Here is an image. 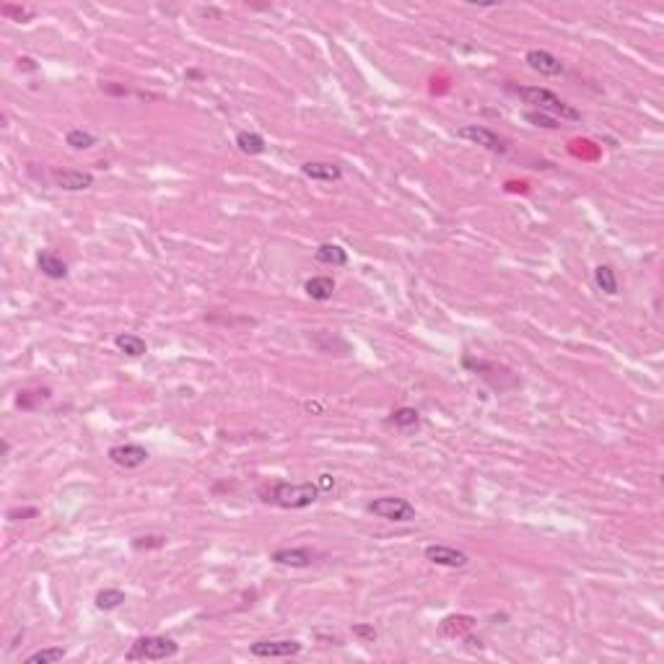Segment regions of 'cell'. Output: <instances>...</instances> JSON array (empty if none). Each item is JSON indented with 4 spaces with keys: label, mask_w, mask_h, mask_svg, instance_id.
I'll use <instances>...</instances> for the list:
<instances>
[{
    "label": "cell",
    "mask_w": 664,
    "mask_h": 664,
    "mask_svg": "<svg viewBox=\"0 0 664 664\" xmlns=\"http://www.w3.org/2000/svg\"><path fill=\"white\" fill-rule=\"evenodd\" d=\"M511 91L519 96L524 104H529L532 109H537V112H545V115H553L558 120L561 117V122H578L581 120V112L578 109H573L571 104H566L561 96H556V93L550 91V88H543V86H514Z\"/></svg>",
    "instance_id": "1"
},
{
    "label": "cell",
    "mask_w": 664,
    "mask_h": 664,
    "mask_svg": "<svg viewBox=\"0 0 664 664\" xmlns=\"http://www.w3.org/2000/svg\"><path fill=\"white\" fill-rule=\"evenodd\" d=\"M320 486L317 483H288L280 480L270 491H260L262 501L275 504L280 509H307L320 499Z\"/></svg>",
    "instance_id": "2"
},
{
    "label": "cell",
    "mask_w": 664,
    "mask_h": 664,
    "mask_svg": "<svg viewBox=\"0 0 664 664\" xmlns=\"http://www.w3.org/2000/svg\"><path fill=\"white\" fill-rule=\"evenodd\" d=\"M179 643L166 635H141L136 643L130 646L128 659L130 662H161V659L177 657Z\"/></svg>",
    "instance_id": "3"
},
{
    "label": "cell",
    "mask_w": 664,
    "mask_h": 664,
    "mask_svg": "<svg viewBox=\"0 0 664 664\" xmlns=\"http://www.w3.org/2000/svg\"><path fill=\"white\" fill-rule=\"evenodd\" d=\"M366 511L384 521H394V524H405V521L415 519V506L407 499L400 496H382L366 504Z\"/></svg>",
    "instance_id": "4"
},
{
    "label": "cell",
    "mask_w": 664,
    "mask_h": 664,
    "mask_svg": "<svg viewBox=\"0 0 664 664\" xmlns=\"http://www.w3.org/2000/svg\"><path fill=\"white\" fill-rule=\"evenodd\" d=\"M457 138L470 141V143H475V145H483V148L491 150V153H506V143H504L491 128H486V125H464V128L457 130Z\"/></svg>",
    "instance_id": "5"
},
{
    "label": "cell",
    "mask_w": 664,
    "mask_h": 664,
    "mask_svg": "<svg viewBox=\"0 0 664 664\" xmlns=\"http://www.w3.org/2000/svg\"><path fill=\"white\" fill-rule=\"evenodd\" d=\"M426 561L434 566H444V568H464L470 563V556L462 553V550L451 548V545H429L423 550Z\"/></svg>",
    "instance_id": "6"
},
{
    "label": "cell",
    "mask_w": 664,
    "mask_h": 664,
    "mask_svg": "<svg viewBox=\"0 0 664 664\" xmlns=\"http://www.w3.org/2000/svg\"><path fill=\"white\" fill-rule=\"evenodd\" d=\"M109 459L122 470H136V467L148 462V449L141 444H117L109 449Z\"/></svg>",
    "instance_id": "7"
},
{
    "label": "cell",
    "mask_w": 664,
    "mask_h": 664,
    "mask_svg": "<svg viewBox=\"0 0 664 664\" xmlns=\"http://www.w3.org/2000/svg\"><path fill=\"white\" fill-rule=\"evenodd\" d=\"M301 649H304L301 641H255L250 646V654L260 659H275V657H296V654H301Z\"/></svg>",
    "instance_id": "8"
},
{
    "label": "cell",
    "mask_w": 664,
    "mask_h": 664,
    "mask_svg": "<svg viewBox=\"0 0 664 664\" xmlns=\"http://www.w3.org/2000/svg\"><path fill=\"white\" fill-rule=\"evenodd\" d=\"M52 182L55 187L65 190V193H81L93 185L91 172H81V169H55L52 172Z\"/></svg>",
    "instance_id": "9"
},
{
    "label": "cell",
    "mask_w": 664,
    "mask_h": 664,
    "mask_svg": "<svg viewBox=\"0 0 664 664\" xmlns=\"http://www.w3.org/2000/svg\"><path fill=\"white\" fill-rule=\"evenodd\" d=\"M270 561L278 566H288V568H307L315 563V553L309 548H280L272 550Z\"/></svg>",
    "instance_id": "10"
},
{
    "label": "cell",
    "mask_w": 664,
    "mask_h": 664,
    "mask_svg": "<svg viewBox=\"0 0 664 664\" xmlns=\"http://www.w3.org/2000/svg\"><path fill=\"white\" fill-rule=\"evenodd\" d=\"M524 63H527L535 73H540V76H550V78L563 73V63H561V60L548 50H529L527 58H524Z\"/></svg>",
    "instance_id": "11"
},
{
    "label": "cell",
    "mask_w": 664,
    "mask_h": 664,
    "mask_svg": "<svg viewBox=\"0 0 664 664\" xmlns=\"http://www.w3.org/2000/svg\"><path fill=\"white\" fill-rule=\"evenodd\" d=\"M301 174L312 182H340L343 179V169L327 161H307L301 164Z\"/></svg>",
    "instance_id": "12"
},
{
    "label": "cell",
    "mask_w": 664,
    "mask_h": 664,
    "mask_svg": "<svg viewBox=\"0 0 664 664\" xmlns=\"http://www.w3.org/2000/svg\"><path fill=\"white\" fill-rule=\"evenodd\" d=\"M36 267H39V272H42L44 278L50 280H65L68 278V265H65V260H60L55 252L44 250L39 252V257H36Z\"/></svg>",
    "instance_id": "13"
},
{
    "label": "cell",
    "mask_w": 664,
    "mask_h": 664,
    "mask_svg": "<svg viewBox=\"0 0 664 664\" xmlns=\"http://www.w3.org/2000/svg\"><path fill=\"white\" fill-rule=\"evenodd\" d=\"M475 625V618L472 615H449L439 623V633L446 635V638H457V635H467V630H472Z\"/></svg>",
    "instance_id": "14"
},
{
    "label": "cell",
    "mask_w": 664,
    "mask_h": 664,
    "mask_svg": "<svg viewBox=\"0 0 664 664\" xmlns=\"http://www.w3.org/2000/svg\"><path fill=\"white\" fill-rule=\"evenodd\" d=\"M115 348L130 358H141L145 356L148 343L141 335H136V332H120V335H115Z\"/></svg>",
    "instance_id": "15"
},
{
    "label": "cell",
    "mask_w": 664,
    "mask_h": 664,
    "mask_svg": "<svg viewBox=\"0 0 664 664\" xmlns=\"http://www.w3.org/2000/svg\"><path fill=\"white\" fill-rule=\"evenodd\" d=\"M304 291H307L309 299L330 301L332 299V293H335V280L330 278V275H315V278H309L307 283H304Z\"/></svg>",
    "instance_id": "16"
},
{
    "label": "cell",
    "mask_w": 664,
    "mask_h": 664,
    "mask_svg": "<svg viewBox=\"0 0 664 664\" xmlns=\"http://www.w3.org/2000/svg\"><path fill=\"white\" fill-rule=\"evenodd\" d=\"M317 262L322 265H332V267H343L345 262H348V252L340 247V244H332V242H325L317 247L315 252Z\"/></svg>",
    "instance_id": "17"
},
{
    "label": "cell",
    "mask_w": 664,
    "mask_h": 664,
    "mask_svg": "<svg viewBox=\"0 0 664 664\" xmlns=\"http://www.w3.org/2000/svg\"><path fill=\"white\" fill-rule=\"evenodd\" d=\"M234 143H236V148L242 150L244 156H260V153L265 150V145H267L260 133H250V130H242V133L236 136Z\"/></svg>",
    "instance_id": "18"
},
{
    "label": "cell",
    "mask_w": 664,
    "mask_h": 664,
    "mask_svg": "<svg viewBox=\"0 0 664 664\" xmlns=\"http://www.w3.org/2000/svg\"><path fill=\"white\" fill-rule=\"evenodd\" d=\"M389 423L400 431H413L421 426V413H418L415 407H407V405L397 407V410H392V415H389Z\"/></svg>",
    "instance_id": "19"
},
{
    "label": "cell",
    "mask_w": 664,
    "mask_h": 664,
    "mask_svg": "<svg viewBox=\"0 0 664 664\" xmlns=\"http://www.w3.org/2000/svg\"><path fill=\"white\" fill-rule=\"evenodd\" d=\"M594 283H597V288H600L602 293H607V296H615V293H618V275H615V270L610 265H597V267H594Z\"/></svg>",
    "instance_id": "20"
},
{
    "label": "cell",
    "mask_w": 664,
    "mask_h": 664,
    "mask_svg": "<svg viewBox=\"0 0 664 664\" xmlns=\"http://www.w3.org/2000/svg\"><path fill=\"white\" fill-rule=\"evenodd\" d=\"M65 145L73 150H88L91 145H96V136L83 128H71L65 133Z\"/></svg>",
    "instance_id": "21"
},
{
    "label": "cell",
    "mask_w": 664,
    "mask_h": 664,
    "mask_svg": "<svg viewBox=\"0 0 664 664\" xmlns=\"http://www.w3.org/2000/svg\"><path fill=\"white\" fill-rule=\"evenodd\" d=\"M47 400H50V389H24L16 397V405L21 407V410H36Z\"/></svg>",
    "instance_id": "22"
},
{
    "label": "cell",
    "mask_w": 664,
    "mask_h": 664,
    "mask_svg": "<svg viewBox=\"0 0 664 664\" xmlns=\"http://www.w3.org/2000/svg\"><path fill=\"white\" fill-rule=\"evenodd\" d=\"M125 592L122 589H101L96 597H93V602H96V607L99 610H104V613H109V610H117V607L125 605Z\"/></svg>",
    "instance_id": "23"
},
{
    "label": "cell",
    "mask_w": 664,
    "mask_h": 664,
    "mask_svg": "<svg viewBox=\"0 0 664 664\" xmlns=\"http://www.w3.org/2000/svg\"><path fill=\"white\" fill-rule=\"evenodd\" d=\"M60 659H65L63 646H47V649H39L34 654H29V657L24 659V664H55Z\"/></svg>",
    "instance_id": "24"
},
{
    "label": "cell",
    "mask_w": 664,
    "mask_h": 664,
    "mask_svg": "<svg viewBox=\"0 0 664 664\" xmlns=\"http://www.w3.org/2000/svg\"><path fill=\"white\" fill-rule=\"evenodd\" d=\"M524 120H527L529 125H535V128H545V130L563 128V122H561V120H556L553 115H545V112H537V109H529V112H524Z\"/></svg>",
    "instance_id": "25"
},
{
    "label": "cell",
    "mask_w": 664,
    "mask_h": 664,
    "mask_svg": "<svg viewBox=\"0 0 664 664\" xmlns=\"http://www.w3.org/2000/svg\"><path fill=\"white\" fill-rule=\"evenodd\" d=\"M3 16H11L16 21H29L31 16H34V11H31V8H19V6L6 3V6H3Z\"/></svg>",
    "instance_id": "26"
},
{
    "label": "cell",
    "mask_w": 664,
    "mask_h": 664,
    "mask_svg": "<svg viewBox=\"0 0 664 664\" xmlns=\"http://www.w3.org/2000/svg\"><path fill=\"white\" fill-rule=\"evenodd\" d=\"M164 537H136L133 540V550H153V548H164Z\"/></svg>",
    "instance_id": "27"
},
{
    "label": "cell",
    "mask_w": 664,
    "mask_h": 664,
    "mask_svg": "<svg viewBox=\"0 0 664 664\" xmlns=\"http://www.w3.org/2000/svg\"><path fill=\"white\" fill-rule=\"evenodd\" d=\"M353 635L356 638H361V641H377V630H374V625H366V623H356L353 625Z\"/></svg>",
    "instance_id": "28"
},
{
    "label": "cell",
    "mask_w": 664,
    "mask_h": 664,
    "mask_svg": "<svg viewBox=\"0 0 664 664\" xmlns=\"http://www.w3.org/2000/svg\"><path fill=\"white\" fill-rule=\"evenodd\" d=\"M101 91L107 93V96H128V86L125 83H115V81H107V83H101Z\"/></svg>",
    "instance_id": "29"
},
{
    "label": "cell",
    "mask_w": 664,
    "mask_h": 664,
    "mask_svg": "<svg viewBox=\"0 0 664 664\" xmlns=\"http://www.w3.org/2000/svg\"><path fill=\"white\" fill-rule=\"evenodd\" d=\"M26 516H36V509L29 506V509H14V511H8V519H14V521L26 519Z\"/></svg>",
    "instance_id": "30"
},
{
    "label": "cell",
    "mask_w": 664,
    "mask_h": 664,
    "mask_svg": "<svg viewBox=\"0 0 664 664\" xmlns=\"http://www.w3.org/2000/svg\"><path fill=\"white\" fill-rule=\"evenodd\" d=\"M317 486H320V491H332V488H335V478L325 472V475H320V480H317Z\"/></svg>",
    "instance_id": "31"
},
{
    "label": "cell",
    "mask_w": 664,
    "mask_h": 664,
    "mask_svg": "<svg viewBox=\"0 0 664 664\" xmlns=\"http://www.w3.org/2000/svg\"><path fill=\"white\" fill-rule=\"evenodd\" d=\"M19 68H21V71H36V65L31 58H19Z\"/></svg>",
    "instance_id": "32"
},
{
    "label": "cell",
    "mask_w": 664,
    "mask_h": 664,
    "mask_svg": "<svg viewBox=\"0 0 664 664\" xmlns=\"http://www.w3.org/2000/svg\"><path fill=\"white\" fill-rule=\"evenodd\" d=\"M187 78H203V73L200 71H190V73H187Z\"/></svg>",
    "instance_id": "33"
}]
</instances>
